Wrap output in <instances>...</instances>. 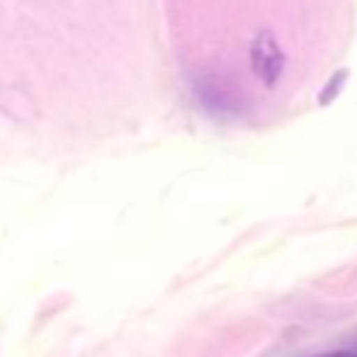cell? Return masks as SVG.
I'll return each instance as SVG.
<instances>
[{"mask_svg":"<svg viewBox=\"0 0 357 357\" xmlns=\"http://www.w3.org/2000/svg\"><path fill=\"white\" fill-rule=\"evenodd\" d=\"M250 61H253V71L263 80L265 85H275L282 75L284 68V54L280 49L278 39L270 32H260L258 39L253 42L250 49Z\"/></svg>","mask_w":357,"mask_h":357,"instance_id":"cell-2","label":"cell"},{"mask_svg":"<svg viewBox=\"0 0 357 357\" xmlns=\"http://www.w3.org/2000/svg\"><path fill=\"white\" fill-rule=\"evenodd\" d=\"M316 357H357V350H333V353H324Z\"/></svg>","mask_w":357,"mask_h":357,"instance_id":"cell-3","label":"cell"},{"mask_svg":"<svg viewBox=\"0 0 357 357\" xmlns=\"http://www.w3.org/2000/svg\"><path fill=\"white\" fill-rule=\"evenodd\" d=\"M197 100L209 114L224 119L241 117L245 112V98L229 78L224 75H204L202 80H197Z\"/></svg>","mask_w":357,"mask_h":357,"instance_id":"cell-1","label":"cell"}]
</instances>
